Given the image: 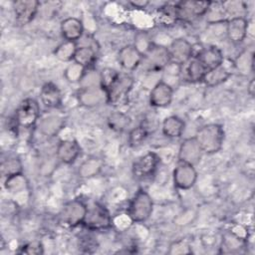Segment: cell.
<instances>
[{
  "label": "cell",
  "mask_w": 255,
  "mask_h": 255,
  "mask_svg": "<svg viewBox=\"0 0 255 255\" xmlns=\"http://www.w3.org/2000/svg\"><path fill=\"white\" fill-rule=\"evenodd\" d=\"M224 129L221 125L207 124L197 129L194 138L202 152L213 154L218 152L224 142Z\"/></svg>",
  "instance_id": "cell-1"
},
{
  "label": "cell",
  "mask_w": 255,
  "mask_h": 255,
  "mask_svg": "<svg viewBox=\"0 0 255 255\" xmlns=\"http://www.w3.org/2000/svg\"><path fill=\"white\" fill-rule=\"evenodd\" d=\"M153 210V201L150 195L139 188L130 199L128 207V215L132 222L140 223L146 221Z\"/></svg>",
  "instance_id": "cell-2"
},
{
  "label": "cell",
  "mask_w": 255,
  "mask_h": 255,
  "mask_svg": "<svg viewBox=\"0 0 255 255\" xmlns=\"http://www.w3.org/2000/svg\"><path fill=\"white\" fill-rule=\"evenodd\" d=\"M133 86V79L127 74H119L118 78L105 91L107 103L119 107L127 104L128 95Z\"/></svg>",
  "instance_id": "cell-3"
},
{
  "label": "cell",
  "mask_w": 255,
  "mask_h": 255,
  "mask_svg": "<svg viewBox=\"0 0 255 255\" xmlns=\"http://www.w3.org/2000/svg\"><path fill=\"white\" fill-rule=\"evenodd\" d=\"M170 64L168 49L162 45L151 44L142 54L141 66L147 72H159Z\"/></svg>",
  "instance_id": "cell-4"
},
{
  "label": "cell",
  "mask_w": 255,
  "mask_h": 255,
  "mask_svg": "<svg viewBox=\"0 0 255 255\" xmlns=\"http://www.w3.org/2000/svg\"><path fill=\"white\" fill-rule=\"evenodd\" d=\"M113 219L109 210L103 204L94 202L87 205V212L83 221V225L90 230H105L112 226Z\"/></svg>",
  "instance_id": "cell-5"
},
{
  "label": "cell",
  "mask_w": 255,
  "mask_h": 255,
  "mask_svg": "<svg viewBox=\"0 0 255 255\" xmlns=\"http://www.w3.org/2000/svg\"><path fill=\"white\" fill-rule=\"evenodd\" d=\"M86 212L87 204L83 200L75 198L63 205L59 213V220L66 226L76 227L83 223Z\"/></svg>",
  "instance_id": "cell-6"
},
{
  "label": "cell",
  "mask_w": 255,
  "mask_h": 255,
  "mask_svg": "<svg viewBox=\"0 0 255 255\" xmlns=\"http://www.w3.org/2000/svg\"><path fill=\"white\" fill-rule=\"evenodd\" d=\"M40 116V106L32 98L23 100L18 106L15 114V122L18 127L29 128L35 126Z\"/></svg>",
  "instance_id": "cell-7"
},
{
  "label": "cell",
  "mask_w": 255,
  "mask_h": 255,
  "mask_svg": "<svg viewBox=\"0 0 255 255\" xmlns=\"http://www.w3.org/2000/svg\"><path fill=\"white\" fill-rule=\"evenodd\" d=\"M210 1H181L175 4L177 20L191 22L205 15L209 8Z\"/></svg>",
  "instance_id": "cell-8"
},
{
  "label": "cell",
  "mask_w": 255,
  "mask_h": 255,
  "mask_svg": "<svg viewBox=\"0 0 255 255\" xmlns=\"http://www.w3.org/2000/svg\"><path fill=\"white\" fill-rule=\"evenodd\" d=\"M173 182L178 189H190L197 180V171L194 165L178 160L173 169Z\"/></svg>",
  "instance_id": "cell-9"
},
{
  "label": "cell",
  "mask_w": 255,
  "mask_h": 255,
  "mask_svg": "<svg viewBox=\"0 0 255 255\" xmlns=\"http://www.w3.org/2000/svg\"><path fill=\"white\" fill-rule=\"evenodd\" d=\"M167 49L171 64L181 67L192 58V44L186 39L177 38L173 40Z\"/></svg>",
  "instance_id": "cell-10"
},
{
  "label": "cell",
  "mask_w": 255,
  "mask_h": 255,
  "mask_svg": "<svg viewBox=\"0 0 255 255\" xmlns=\"http://www.w3.org/2000/svg\"><path fill=\"white\" fill-rule=\"evenodd\" d=\"M40 2L36 0H18L13 3L16 23L20 26L29 24L36 16Z\"/></svg>",
  "instance_id": "cell-11"
},
{
  "label": "cell",
  "mask_w": 255,
  "mask_h": 255,
  "mask_svg": "<svg viewBox=\"0 0 255 255\" xmlns=\"http://www.w3.org/2000/svg\"><path fill=\"white\" fill-rule=\"evenodd\" d=\"M159 163V156L153 152L148 151L139 156L132 165V173L137 178H144L152 175Z\"/></svg>",
  "instance_id": "cell-12"
},
{
  "label": "cell",
  "mask_w": 255,
  "mask_h": 255,
  "mask_svg": "<svg viewBox=\"0 0 255 255\" xmlns=\"http://www.w3.org/2000/svg\"><path fill=\"white\" fill-rule=\"evenodd\" d=\"M172 98V87L164 81H158L150 91L149 104L154 108H165L171 104Z\"/></svg>",
  "instance_id": "cell-13"
},
{
  "label": "cell",
  "mask_w": 255,
  "mask_h": 255,
  "mask_svg": "<svg viewBox=\"0 0 255 255\" xmlns=\"http://www.w3.org/2000/svg\"><path fill=\"white\" fill-rule=\"evenodd\" d=\"M225 33L232 43H241L247 36L248 20L245 17H233L225 22Z\"/></svg>",
  "instance_id": "cell-14"
},
{
  "label": "cell",
  "mask_w": 255,
  "mask_h": 255,
  "mask_svg": "<svg viewBox=\"0 0 255 255\" xmlns=\"http://www.w3.org/2000/svg\"><path fill=\"white\" fill-rule=\"evenodd\" d=\"M118 61L124 69L132 71L141 64L142 53L134 45H127L119 51Z\"/></svg>",
  "instance_id": "cell-15"
},
{
  "label": "cell",
  "mask_w": 255,
  "mask_h": 255,
  "mask_svg": "<svg viewBox=\"0 0 255 255\" xmlns=\"http://www.w3.org/2000/svg\"><path fill=\"white\" fill-rule=\"evenodd\" d=\"M202 153L203 152L199 147L198 143L196 142L194 136L188 137L185 138L179 146L178 160L185 161L192 165H195L196 163L199 162Z\"/></svg>",
  "instance_id": "cell-16"
},
{
  "label": "cell",
  "mask_w": 255,
  "mask_h": 255,
  "mask_svg": "<svg viewBox=\"0 0 255 255\" xmlns=\"http://www.w3.org/2000/svg\"><path fill=\"white\" fill-rule=\"evenodd\" d=\"M57 157L65 164L73 163L81 153V147L75 139L60 140L57 146Z\"/></svg>",
  "instance_id": "cell-17"
},
{
  "label": "cell",
  "mask_w": 255,
  "mask_h": 255,
  "mask_svg": "<svg viewBox=\"0 0 255 255\" xmlns=\"http://www.w3.org/2000/svg\"><path fill=\"white\" fill-rule=\"evenodd\" d=\"M61 33L65 41L77 42L84 33L83 22L76 17H68L61 22Z\"/></svg>",
  "instance_id": "cell-18"
},
{
  "label": "cell",
  "mask_w": 255,
  "mask_h": 255,
  "mask_svg": "<svg viewBox=\"0 0 255 255\" xmlns=\"http://www.w3.org/2000/svg\"><path fill=\"white\" fill-rule=\"evenodd\" d=\"M40 99L46 108L56 109L62 104V93L57 85L52 82H48L41 88Z\"/></svg>",
  "instance_id": "cell-19"
},
{
  "label": "cell",
  "mask_w": 255,
  "mask_h": 255,
  "mask_svg": "<svg viewBox=\"0 0 255 255\" xmlns=\"http://www.w3.org/2000/svg\"><path fill=\"white\" fill-rule=\"evenodd\" d=\"M79 101L82 105L87 107H93L107 102V96L105 91L100 86H88L83 87L79 92Z\"/></svg>",
  "instance_id": "cell-20"
},
{
  "label": "cell",
  "mask_w": 255,
  "mask_h": 255,
  "mask_svg": "<svg viewBox=\"0 0 255 255\" xmlns=\"http://www.w3.org/2000/svg\"><path fill=\"white\" fill-rule=\"evenodd\" d=\"M201 63L205 66L207 71L214 69L224 63V57L222 51L217 46H209L203 48L202 51L196 56Z\"/></svg>",
  "instance_id": "cell-21"
},
{
  "label": "cell",
  "mask_w": 255,
  "mask_h": 255,
  "mask_svg": "<svg viewBox=\"0 0 255 255\" xmlns=\"http://www.w3.org/2000/svg\"><path fill=\"white\" fill-rule=\"evenodd\" d=\"M181 67H183V71L185 73L184 79L190 83L202 82L205 74L207 73L205 66L196 57H192L186 64Z\"/></svg>",
  "instance_id": "cell-22"
},
{
  "label": "cell",
  "mask_w": 255,
  "mask_h": 255,
  "mask_svg": "<svg viewBox=\"0 0 255 255\" xmlns=\"http://www.w3.org/2000/svg\"><path fill=\"white\" fill-rule=\"evenodd\" d=\"M185 124L177 116H169L165 118L161 125L162 133L170 138L179 137L184 130Z\"/></svg>",
  "instance_id": "cell-23"
},
{
  "label": "cell",
  "mask_w": 255,
  "mask_h": 255,
  "mask_svg": "<svg viewBox=\"0 0 255 255\" xmlns=\"http://www.w3.org/2000/svg\"><path fill=\"white\" fill-rule=\"evenodd\" d=\"M230 76H231V73L222 64L214 69L207 71L202 82L208 87H215L226 82Z\"/></svg>",
  "instance_id": "cell-24"
},
{
  "label": "cell",
  "mask_w": 255,
  "mask_h": 255,
  "mask_svg": "<svg viewBox=\"0 0 255 255\" xmlns=\"http://www.w3.org/2000/svg\"><path fill=\"white\" fill-rule=\"evenodd\" d=\"M104 166V161L100 157L92 156L87 158L79 167L78 173L82 178H90L93 177L102 170Z\"/></svg>",
  "instance_id": "cell-25"
},
{
  "label": "cell",
  "mask_w": 255,
  "mask_h": 255,
  "mask_svg": "<svg viewBox=\"0 0 255 255\" xmlns=\"http://www.w3.org/2000/svg\"><path fill=\"white\" fill-rule=\"evenodd\" d=\"M97 60V54L94 48L90 46L78 47L73 62L81 65L85 69L92 67Z\"/></svg>",
  "instance_id": "cell-26"
},
{
  "label": "cell",
  "mask_w": 255,
  "mask_h": 255,
  "mask_svg": "<svg viewBox=\"0 0 255 255\" xmlns=\"http://www.w3.org/2000/svg\"><path fill=\"white\" fill-rule=\"evenodd\" d=\"M77 49L78 46L75 42L64 40V42L56 48V50L54 51V55L57 59H59L62 62H70L74 60V56Z\"/></svg>",
  "instance_id": "cell-27"
},
{
  "label": "cell",
  "mask_w": 255,
  "mask_h": 255,
  "mask_svg": "<svg viewBox=\"0 0 255 255\" xmlns=\"http://www.w3.org/2000/svg\"><path fill=\"white\" fill-rule=\"evenodd\" d=\"M1 173L3 176L11 177L23 173V165L18 157H9L1 163Z\"/></svg>",
  "instance_id": "cell-28"
},
{
  "label": "cell",
  "mask_w": 255,
  "mask_h": 255,
  "mask_svg": "<svg viewBox=\"0 0 255 255\" xmlns=\"http://www.w3.org/2000/svg\"><path fill=\"white\" fill-rule=\"evenodd\" d=\"M244 242L242 240L241 237H239L238 235H235L233 233L227 235L224 239H223V247L222 248V252L223 253H234V252H239L241 248H243Z\"/></svg>",
  "instance_id": "cell-29"
},
{
  "label": "cell",
  "mask_w": 255,
  "mask_h": 255,
  "mask_svg": "<svg viewBox=\"0 0 255 255\" xmlns=\"http://www.w3.org/2000/svg\"><path fill=\"white\" fill-rule=\"evenodd\" d=\"M158 18L159 20L164 23L165 25H171L177 21V13L175 4H165L159 7L158 11Z\"/></svg>",
  "instance_id": "cell-30"
},
{
  "label": "cell",
  "mask_w": 255,
  "mask_h": 255,
  "mask_svg": "<svg viewBox=\"0 0 255 255\" xmlns=\"http://www.w3.org/2000/svg\"><path fill=\"white\" fill-rule=\"evenodd\" d=\"M85 74H86V69L81 65L73 62V64H70L65 70L64 76L69 82L78 83L84 79Z\"/></svg>",
  "instance_id": "cell-31"
},
{
  "label": "cell",
  "mask_w": 255,
  "mask_h": 255,
  "mask_svg": "<svg viewBox=\"0 0 255 255\" xmlns=\"http://www.w3.org/2000/svg\"><path fill=\"white\" fill-rule=\"evenodd\" d=\"M147 134H148V130L145 126L141 125L136 128H133L128 133V144L131 147L138 146L139 144L142 143V141H144Z\"/></svg>",
  "instance_id": "cell-32"
},
{
  "label": "cell",
  "mask_w": 255,
  "mask_h": 255,
  "mask_svg": "<svg viewBox=\"0 0 255 255\" xmlns=\"http://www.w3.org/2000/svg\"><path fill=\"white\" fill-rule=\"evenodd\" d=\"M129 125V118L122 113H114L109 117V126L112 129L121 131Z\"/></svg>",
  "instance_id": "cell-33"
},
{
  "label": "cell",
  "mask_w": 255,
  "mask_h": 255,
  "mask_svg": "<svg viewBox=\"0 0 255 255\" xmlns=\"http://www.w3.org/2000/svg\"><path fill=\"white\" fill-rule=\"evenodd\" d=\"M62 125L61 119L57 117H49L41 123V129L44 133L52 135L58 132V130L62 128Z\"/></svg>",
  "instance_id": "cell-34"
},
{
  "label": "cell",
  "mask_w": 255,
  "mask_h": 255,
  "mask_svg": "<svg viewBox=\"0 0 255 255\" xmlns=\"http://www.w3.org/2000/svg\"><path fill=\"white\" fill-rule=\"evenodd\" d=\"M26 186V179L23 173L7 177L5 180V188L10 192H18Z\"/></svg>",
  "instance_id": "cell-35"
},
{
  "label": "cell",
  "mask_w": 255,
  "mask_h": 255,
  "mask_svg": "<svg viewBox=\"0 0 255 255\" xmlns=\"http://www.w3.org/2000/svg\"><path fill=\"white\" fill-rule=\"evenodd\" d=\"M119 72H117L115 69L112 68H106L100 73V87L106 91L113 82L118 78Z\"/></svg>",
  "instance_id": "cell-36"
},
{
  "label": "cell",
  "mask_w": 255,
  "mask_h": 255,
  "mask_svg": "<svg viewBox=\"0 0 255 255\" xmlns=\"http://www.w3.org/2000/svg\"><path fill=\"white\" fill-rule=\"evenodd\" d=\"M191 247L185 240H178L173 242L169 247V254L172 255H181V254H190Z\"/></svg>",
  "instance_id": "cell-37"
},
{
  "label": "cell",
  "mask_w": 255,
  "mask_h": 255,
  "mask_svg": "<svg viewBox=\"0 0 255 255\" xmlns=\"http://www.w3.org/2000/svg\"><path fill=\"white\" fill-rule=\"evenodd\" d=\"M21 253L24 254H28V255H36V254H43L44 253V249H43V245L41 244V242L39 241H33V242H29L27 244H25L21 251Z\"/></svg>",
  "instance_id": "cell-38"
},
{
  "label": "cell",
  "mask_w": 255,
  "mask_h": 255,
  "mask_svg": "<svg viewBox=\"0 0 255 255\" xmlns=\"http://www.w3.org/2000/svg\"><path fill=\"white\" fill-rule=\"evenodd\" d=\"M129 4L133 8H146V6L149 4L148 1H131Z\"/></svg>",
  "instance_id": "cell-39"
},
{
  "label": "cell",
  "mask_w": 255,
  "mask_h": 255,
  "mask_svg": "<svg viewBox=\"0 0 255 255\" xmlns=\"http://www.w3.org/2000/svg\"><path fill=\"white\" fill-rule=\"evenodd\" d=\"M247 92L248 94L253 97L254 96V79H252L248 85V89H247Z\"/></svg>",
  "instance_id": "cell-40"
}]
</instances>
